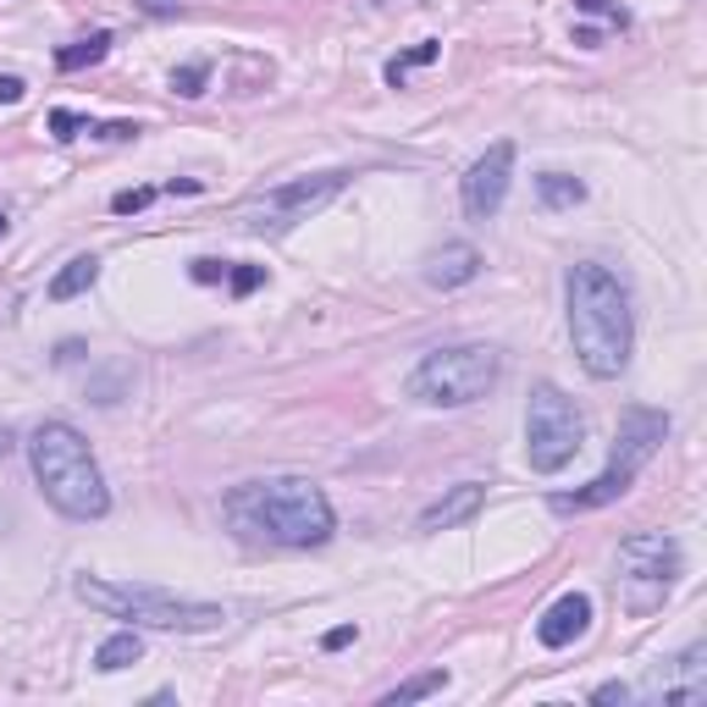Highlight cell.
I'll list each match as a JSON object with an SVG mask.
<instances>
[{"mask_svg":"<svg viewBox=\"0 0 707 707\" xmlns=\"http://www.w3.org/2000/svg\"><path fill=\"white\" fill-rule=\"evenodd\" d=\"M222 520L249 548H321L337 531L326 492L304 475H266L233 487L222 498Z\"/></svg>","mask_w":707,"mask_h":707,"instance_id":"obj_1","label":"cell"},{"mask_svg":"<svg viewBox=\"0 0 707 707\" xmlns=\"http://www.w3.org/2000/svg\"><path fill=\"white\" fill-rule=\"evenodd\" d=\"M564 298H569L575 360L586 365V376L613 382V376L630 365V343H636V315H630L625 283H619L608 266L580 261V266H569Z\"/></svg>","mask_w":707,"mask_h":707,"instance_id":"obj_2","label":"cell"},{"mask_svg":"<svg viewBox=\"0 0 707 707\" xmlns=\"http://www.w3.org/2000/svg\"><path fill=\"white\" fill-rule=\"evenodd\" d=\"M28 464L39 492L50 498V509H61L67 520H100L111 509V487L84 442V431L67 421H45L33 425L28 436Z\"/></svg>","mask_w":707,"mask_h":707,"instance_id":"obj_3","label":"cell"},{"mask_svg":"<svg viewBox=\"0 0 707 707\" xmlns=\"http://www.w3.org/2000/svg\"><path fill=\"white\" fill-rule=\"evenodd\" d=\"M72 597L111 613V619H128L134 630H177V636H199V630H222L227 625V608L216 602H188V597H171V591H155V586H134V580H95V575H78L72 580Z\"/></svg>","mask_w":707,"mask_h":707,"instance_id":"obj_4","label":"cell"},{"mask_svg":"<svg viewBox=\"0 0 707 707\" xmlns=\"http://www.w3.org/2000/svg\"><path fill=\"white\" fill-rule=\"evenodd\" d=\"M669 436V415L664 410H647V404H630L619 415V431H613V448H608V464L580 487V492H559L553 498V514H586V509H602L613 498H625L641 475V464L664 448Z\"/></svg>","mask_w":707,"mask_h":707,"instance_id":"obj_5","label":"cell"},{"mask_svg":"<svg viewBox=\"0 0 707 707\" xmlns=\"http://www.w3.org/2000/svg\"><path fill=\"white\" fill-rule=\"evenodd\" d=\"M503 376V354L492 343H459V348H436L410 371V399L431 410H464L475 399H487Z\"/></svg>","mask_w":707,"mask_h":707,"instance_id":"obj_6","label":"cell"},{"mask_svg":"<svg viewBox=\"0 0 707 707\" xmlns=\"http://www.w3.org/2000/svg\"><path fill=\"white\" fill-rule=\"evenodd\" d=\"M680 569H686V559H680V542H675V537H664V531H636V537H625V542H619V575H613L619 608H625L630 619H652V613L669 602Z\"/></svg>","mask_w":707,"mask_h":707,"instance_id":"obj_7","label":"cell"},{"mask_svg":"<svg viewBox=\"0 0 707 707\" xmlns=\"http://www.w3.org/2000/svg\"><path fill=\"white\" fill-rule=\"evenodd\" d=\"M580 448H586V415L553 382H537L531 404H526V459H531V470L559 475L564 464H575Z\"/></svg>","mask_w":707,"mask_h":707,"instance_id":"obj_8","label":"cell"},{"mask_svg":"<svg viewBox=\"0 0 707 707\" xmlns=\"http://www.w3.org/2000/svg\"><path fill=\"white\" fill-rule=\"evenodd\" d=\"M348 188V171H315V177H293L283 188H266L255 205H244V227L249 233H287L298 222H310L315 210H326L337 194Z\"/></svg>","mask_w":707,"mask_h":707,"instance_id":"obj_9","label":"cell"},{"mask_svg":"<svg viewBox=\"0 0 707 707\" xmlns=\"http://www.w3.org/2000/svg\"><path fill=\"white\" fill-rule=\"evenodd\" d=\"M509 177H514V144L498 139L470 171H464V216H470V222H492V216L503 210Z\"/></svg>","mask_w":707,"mask_h":707,"instance_id":"obj_10","label":"cell"},{"mask_svg":"<svg viewBox=\"0 0 707 707\" xmlns=\"http://www.w3.org/2000/svg\"><path fill=\"white\" fill-rule=\"evenodd\" d=\"M647 697L669 707H697L707 697V647H686L669 669H658L647 680Z\"/></svg>","mask_w":707,"mask_h":707,"instance_id":"obj_11","label":"cell"},{"mask_svg":"<svg viewBox=\"0 0 707 707\" xmlns=\"http://www.w3.org/2000/svg\"><path fill=\"white\" fill-rule=\"evenodd\" d=\"M591 630V597L586 591H564L542 619H537V641L542 647H575Z\"/></svg>","mask_w":707,"mask_h":707,"instance_id":"obj_12","label":"cell"},{"mask_svg":"<svg viewBox=\"0 0 707 707\" xmlns=\"http://www.w3.org/2000/svg\"><path fill=\"white\" fill-rule=\"evenodd\" d=\"M481 503H487V487H481V481H459V487H448V492L421 514V531H453V526L475 520Z\"/></svg>","mask_w":707,"mask_h":707,"instance_id":"obj_13","label":"cell"},{"mask_svg":"<svg viewBox=\"0 0 707 707\" xmlns=\"http://www.w3.org/2000/svg\"><path fill=\"white\" fill-rule=\"evenodd\" d=\"M475 272H481V255L470 244H442L425 261V283L431 287H464V283H475Z\"/></svg>","mask_w":707,"mask_h":707,"instance_id":"obj_14","label":"cell"},{"mask_svg":"<svg viewBox=\"0 0 707 707\" xmlns=\"http://www.w3.org/2000/svg\"><path fill=\"white\" fill-rule=\"evenodd\" d=\"M95 277H100V261H95V255H78V261H67V266L50 277V298H56V304H67V298L89 293Z\"/></svg>","mask_w":707,"mask_h":707,"instance_id":"obj_15","label":"cell"},{"mask_svg":"<svg viewBox=\"0 0 707 707\" xmlns=\"http://www.w3.org/2000/svg\"><path fill=\"white\" fill-rule=\"evenodd\" d=\"M537 199H542V210H575L586 199V183L569 177V171H542L537 177Z\"/></svg>","mask_w":707,"mask_h":707,"instance_id":"obj_16","label":"cell"},{"mask_svg":"<svg viewBox=\"0 0 707 707\" xmlns=\"http://www.w3.org/2000/svg\"><path fill=\"white\" fill-rule=\"evenodd\" d=\"M139 658H144V636L139 630H117L111 641H100L95 669H100V675H117V669H128V664H139Z\"/></svg>","mask_w":707,"mask_h":707,"instance_id":"obj_17","label":"cell"},{"mask_svg":"<svg viewBox=\"0 0 707 707\" xmlns=\"http://www.w3.org/2000/svg\"><path fill=\"white\" fill-rule=\"evenodd\" d=\"M106 50H111V33H89V39H78V45H61V50H56V67H61V72H84V67L106 61Z\"/></svg>","mask_w":707,"mask_h":707,"instance_id":"obj_18","label":"cell"},{"mask_svg":"<svg viewBox=\"0 0 707 707\" xmlns=\"http://www.w3.org/2000/svg\"><path fill=\"white\" fill-rule=\"evenodd\" d=\"M448 686V669H425V675H415V680H404L399 691H387L382 697V707H404V703H421V697H436Z\"/></svg>","mask_w":707,"mask_h":707,"instance_id":"obj_19","label":"cell"},{"mask_svg":"<svg viewBox=\"0 0 707 707\" xmlns=\"http://www.w3.org/2000/svg\"><path fill=\"white\" fill-rule=\"evenodd\" d=\"M436 56H442V45H436V39L410 45L404 56H393V61H387V84H393V89H404V78H410L415 67H425V61H436Z\"/></svg>","mask_w":707,"mask_h":707,"instance_id":"obj_20","label":"cell"},{"mask_svg":"<svg viewBox=\"0 0 707 707\" xmlns=\"http://www.w3.org/2000/svg\"><path fill=\"white\" fill-rule=\"evenodd\" d=\"M205 84H210V61H188V67H177V72H171V89H177L183 100L205 95Z\"/></svg>","mask_w":707,"mask_h":707,"instance_id":"obj_21","label":"cell"},{"mask_svg":"<svg viewBox=\"0 0 707 707\" xmlns=\"http://www.w3.org/2000/svg\"><path fill=\"white\" fill-rule=\"evenodd\" d=\"M50 134H56V139H78V134H89V117H78V111H50Z\"/></svg>","mask_w":707,"mask_h":707,"instance_id":"obj_22","label":"cell"},{"mask_svg":"<svg viewBox=\"0 0 707 707\" xmlns=\"http://www.w3.org/2000/svg\"><path fill=\"white\" fill-rule=\"evenodd\" d=\"M227 283H233V293H255L266 283V266H227Z\"/></svg>","mask_w":707,"mask_h":707,"instance_id":"obj_23","label":"cell"},{"mask_svg":"<svg viewBox=\"0 0 707 707\" xmlns=\"http://www.w3.org/2000/svg\"><path fill=\"white\" fill-rule=\"evenodd\" d=\"M149 199H155V188H122V194L111 199V210H117V216H134V210H144Z\"/></svg>","mask_w":707,"mask_h":707,"instance_id":"obj_24","label":"cell"},{"mask_svg":"<svg viewBox=\"0 0 707 707\" xmlns=\"http://www.w3.org/2000/svg\"><path fill=\"white\" fill-rule=\"evenodd\" d=\"M575 11H586V17H608L613 28H625V22H630V17H625L613 0H575Z\"/></svg>","mask_w":707,"mask_h":707,"instance_id":"obj_25","label":"cell"},{"mask_svg":"<svg viewBox=\"0 0 707 707\" xmlns=\"http://www.w3.org/2000/svg\"><path fill=\"white\" fill-rule=\"evenodd\" d=\"M222 277H227V261H210V255L194 261V283H222Z\"/></svg>","mask_w":707,"mask_h":707,"instance_id":"obj_26","label":"cell"},{"mask_svg":"<svg viewBox=\"0 0 707 707\" xmlns=\"http://www.w3.org/2000/svg\"><path fill=\"white\" fill-rule=\"evenodd\" d=\"M630 697H636V691H630L625 680H608V686H597V691H591V703H630Z\"/></svg>","mask_w":707,"mask_h":707,"instance_id":"obj_27","label":"cell"},{"mask_svg":"<svg viewBox=\"0 0 707 707\" xmlns=\"http://www.w3.org/2000/svg\"><path fill=\"white\" fill-rule=\"evenodd\" d=\"M22 95H28V84H22L17 72H0V106H17Z\"/></svg>","mask_w":707,"mask_h":707,"instance_id":"obj_28","label":"cell"},{"mask_svg":"<svg viewBox=\"0 0 707 707\" xmlns=\"http://www.w3.org/2000/svg\"><path fill=\"white\" fill-rule=\"evenodd\" d=\"M354 636H360L354 625H337V630H326V652H337V647H348Z\"/></svg>","mask_w":707,"mask_h":707,"instance_id":"obj_29","label":"cell"},{"mask_svg":"<svg viewBox=\"0 0 707 707\" xmlns=\"http://www.w3.org/2000/svg\"><path fill=\"white\" fill-rule=\"evenodd\" d=\"M144 11L149 17H166V11H177V0H144Z\"/></svg>","mask_w":707,"mask_h":707,"instance_id":"obj_30","label":"cell"},{"mask_svg":"<svg viewBox=\"0 0 707 707\" xmlns=\"http://www.w3.org/2000/svg\"><path fill=\"white\" fill-rule=\"evenodd\" d=\"M6 453H11V431L0 425V459H6Z\"/></svg>","mask_w":707,"mask_h":707,"instance_id":"obj_31","label":"cell"},{"mask_svg":"<svg viewBox=\"0 0 707 707\" xmlns=\"http://www.w3.org/2000/svg\"><path fill=\"white\" fill-rule=\"evenodd\" d=\"M0 238H6V210H0Z\"/></svg>","mask_w":707,"mask_h":707,"instance_id":"obj_32","label":"cell"}]
</instances>
